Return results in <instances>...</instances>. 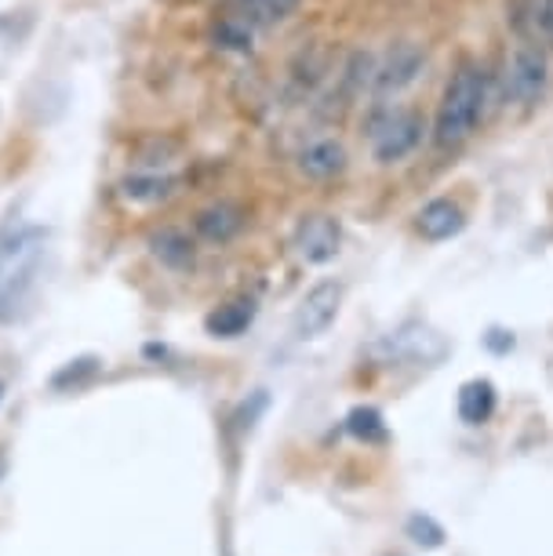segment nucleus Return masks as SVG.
<instances>
[{"instance_id":"obj_6","label":"nucleus","mask_w":553,"mask_h":556,"mask_svg":"<svg viewBox=\"0 0 553 556\" xmlns=\"http://www.w3.org/2000/svg\"><path fill=\"white\" fill-rule=\"evenodd\" d=\"M339 302H342V285L336 280H321L306 291V299L296 309V334L299 339H317L331 328V320L339 317Z\"/></svg>"},{"instance_id":"obj_3","label":"nucleus","mask_w":553,"mask_h":556,"mask_svg":"<svg viewBox=\"0 0 553 556\" xmlns=\"http://www.w3.org/2000/svg\"><path fill=\"white\" fill-rule=\"evenodd\" d=\"M426 121L415 110H393L372 128V153L379 164H401L404 156L419 150Z\"/></svg>"},{"instance_id":"obj_13","label":"nucleus","mask_w":553,"mask_h":556,"mask_svg":"<svg viewBox=\"0 0 553 556\" xmlns=\"http://www.w3.org/2000/svg\"><path fill=\"white\" fill-rule=\"evenodd\" d=\"M121 190L135 204H156V201H168V197L175 193V178L156 175V172L131 175V178H124V182H121Z\"/></svg>"},{"instance_id":"obj_10","label":"nucleus","mask_w":553,"mask_h":556,"mask_svg":"<svg viewBox=\"0 0 553 556\" xmlns=\"http://www.w3.org/2000/svg\"><path fill=\"white\" fill-rule=\"evenodd\" d=\"M299 172L306 178H317V182H328V178H339L347 172V150L336 139H317L310 142L306 150L299 153Z\"/></svg>"},{"instance_id":"obj_7","label":"nucleus","mask_w":553,"mask_h":556,"mask_svg":"<svg viewBox=\"0 0 553 556\" xmlns=\"http://www.w3.org/2000/svg\"><path fill=\"white\" fill-rule=\"evenodd\" d=\"M339 223L336 218H328V215H310L306 223L299 226V233H296V248H299V255L313 262V266H325V262H331L339 255Z\"/></svg>"},{"instance_id":"obj_2","label":"nucleus","mask_w":553,"mask_h":556,"mask_svg":"<svg viewBox=\"0 0 553 556\" xmlns=\"http://www.w3.org/2000/svg\"><path fill=\"white\" fill-rule=\"evenodd\" d=\"M485 73L474 66V62H463L452 80H448L441 106H437V121H433V142L441 150H452V146L466 142L469 135L477 131V124L485 117Z\"/></svg>"},{"instance_id":"obj_18","label":"nucleus","mask_w":553,"mask_h":556,"mask_svg":"<svg viewBox=\"0 0 553 556\" xmlns=\"http://www.w3.org/2000/svg\"><path fill=\"white\" fill-rule=\"evenodd\" d=\"M215 40L223 48L248 51L252 48V23H248V18H226V23L215 29Z\"/></svg>"},{"instance_id":"obj_5","label":"nucleus","mask_w":553,"mask_h":556,"mask_svg":"<svg viewBox=\"0 0 553 556\" xmlns=\"http://www.w3.org/2000/svg\"><path fill=\"white\" fill-rule=\"evenodd\" d=\"M546 80H550V62H546V55H542V48L520 45L514 51V59H510L506 91L520 102V106H531V102L546 91Z\"/></svg>"},{"instance_id":"obj_1","label":"nucleus","mask_w":553,"mask_h":556,"mask_svg":"<svg viewBox=\"0 0 553 556\" xmlns=\"http://www.w3.org/2000/svg\"><path fill=\"white\" fill-rule=\"evenodd\" d=\"M48 255V229L26 226L0 240V324L15 320L37 288Z\"/></svg>"},{"instance_id":"obj_9","label":"nucleus","mask_w":553,"mask_h":556,"mask_svg":"<svg viewBox=\"0 0 553 556\" xmlns=\"http://www.w3.org/2000/svg\"><path fill=\"white\" fill-rule=\"evenodd\" d=\"M193 229L208 240V244H229V240L244 229V212L237 204H229V201L208 204L204 212H197Z\"/></svg>"},{"instance_id":"obj_4","label":"nucleus","mask_w":553,"mask_h":556,"mask_svg":"<svg viewBox=\"0 0 553 556\" xmlns=\"http://www.w3.org/2000/svg\"><path fill=\"white\" fill-rule=\"evenodd\" d=\"M423 66H426V48L415 45V40H398V45L375 62L372 91L375 96H398V91L419 80Z\"/></svg>"},{"instance_id":"obj_11","label":"nucleus","mask_w":553,"mask_h":556,"mask_svg":"<svg viewBox=\"0 0 553 556\" xmlns=\"http://www.w3.org/2000/svg\"><path fill=\"white\" fill-rule=\"evenodd\" d=\"M455 407H458V418H463L466 426H485L488 418L495 415V386L488 379L463 382Z\"/></svg>"},{"instance_id":"obj_16","label":"nucleus","mask_w":553,"mask_h":556,"mask_svg":"<svg viewBox=\"0 0 553 556\" xmlns=\"http://www.w3.org/2000/svg\"><path fill=\"white\" fill-rule=\"evenodd\" d=\"M347 433L364 440V444H382L386 440V422L375 407H353L347 415Z\"/></svg>"},{"instance_id":"obj_15","label":"nucleus","mask_w":553,"mask_h":556,"mask_svg":"<svg viewBox=\"0 0 553 556\" xmlns=\"http://www.w3.org/2000/svg\"><path fill=\"white\" fill-rule=\"evenodd\" d=\"M237 4H241V15L248 18V23L277 26V23H285L291 12H296L299 0H237Z\"/></svg>"},{"instance_id":"obj_12","label":"nucleus","mask_w":553,"mask_h":556,"mask_svg":"<svg viewBox=\"0 0 553 556\" xmlns=\"http://www.w3.org/2000/svg\"><path fill=\"white\" fill-rule=\"evenodd\" d=\"M252 320H255V302L241 299V302H226V306H218L215 313H208L204 328L208 334H215V339H237V334H244L252 328Z\"/></svg>"},{"instance_id":"obj_19","label":"nucleus","mask_w":553,"mask_h":556,"mask_svg":"<svg viewBox=\"0 0 553 556\" xmlns=\"http://www.w3.org/2000/svg\"><path fill=\"white\" fill-rule=\"evenodd\" d=\"M96 371H99V361H96V356H80V361H70L66 367H62L55 379H51V386H55V390H70V386L88 382Z\"/></svg>"},{"instance_id":"obj_20","label":"nucleus","mask_w":553,"mask_h":556,"mask_svg":"<svg viewBox=\"0 0 553 556\" xmlns=\"http://www.w3.org/2000/svg\"><path fill=\"white\" fill-rule=\"evenodd\" d=\"M8 473V466H4V458H0V477H4Z\"/></svg>"},{"instance_id":"obj_8","label":"nucleus","mask_w":553,"mask_h":556,"mask_svg":"<svg viewBox=\"0 0 553 556\" xmlns=\"http://www.w3.org/2000/svg\"><path fill=\"white\" fill-rule=\"evenodd\" d=\"M415 229H419L426 240H452L466 229V212L452 197H437V201H430L415 215Z\"/></svg>"},{"instance_id":"obj_14","label":"nucleus","mask_w":553,"mask_h":556,"mask_svg":"<svg viewBox=\"0 0 553 556\" xmlns=\"http://www.w3.org/2000/svg\"><path fill=\"white\" fill-rule=\"evenodd\" d=\"M150 244H153V255L161 258L164 266H172V269H186L193 262V244L183 233H175V229H164V233H156Z\"/></svg>"},{"instance_id":"obj_17","label":"nucleus","mask_w":553,"mask_h":556,"mask_svg":"<svg viewBox=\"0 0 553 556\" xmlns=\"http://www.w3.org/2000/svg\"><path fill=\"white\" fill-rule=\"evenodd\" d=\"M404 531H409V539L415 545H423V549H441L444 539H448L444 528L430 517V513H415V517H409Z\"/></svg>"}]
</instances>
